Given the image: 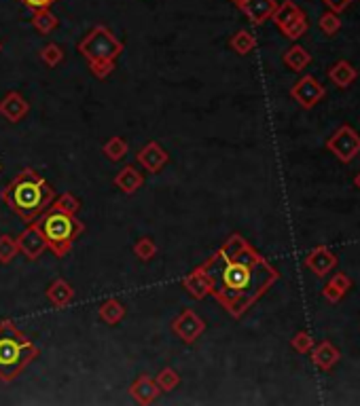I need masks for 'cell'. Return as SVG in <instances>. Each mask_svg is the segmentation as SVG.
<instances>
[{
    "mask_svg": "<svg viewBox=\"0 0 360 406\" xmlns=\"http://www.w3.org/2000/svg\"><path fill=\"white\" fill-rule=\"evenodd\" d=\"M322 296H324L328 302H339V300L344 298V292H341V290H337L335 286H331V284H324V288H322Z\"/></svg>",
    "mask_w": 360,
    "mask_h": 406,
    "instance_id": "d590c367",
    "label": "cell"
},
{
    "mask_svg": "<svg viewBox=\"0 0 360 406\" xmlns=\"http://www.w3.org/2000/svg\"><path fill=\"white\" fill-rule=\"evenodd\" d=\"M17 248H19V252H21L28 261H36V259L40 256V254L47 250L45 237L40 235V231L36 228L34 222H30V224L19 233V237H17Z\"/></svg>",
    "mask_w": 360,
    "mask_h": 406,
    "instance_id": "9c48e42d",
    "label": "cell"
},
{
    "mask_svg": "<svg viewBox=\"0 0 360 406\" xmlns=\"http://www.w3.org/2000/svg\"><path fill=\"white\" fill-rule=\"evenodd\" d=\"M79 53L87 60V66L95 79H108L115 70L117 58L125 51L123 40H119L106 25H95L79 43Z\"/></svg>",
    "mask_w": 360,
    "mask_h": 406,
    "instance_id": "277c9868",
    "label": "cell"
},
{
    "mask_svg": "<svg viewBox=\"0 0 360 406\" xmlns=\"http://www.w3.org/2000/svg\"><path fill=\"white\" fill-rule=\"evenodd\" d=\"M142 184H144V176H142V171L136 169L134 165H125L121 171H119V174L115 176V187H117L119 191L128 193V195L136 193Z\"/></svg>",
    "mask_w": 360,
    "mask_h": 406,
    "instance_id": "e0dca14e",
    "label": "cell"
},
{
    "mask_svg": "<svg viewBox=\"0 0 360 406\" xmlns=\"http://www.w3.org/2000/svg\"><path fill=\"white\" fill-rule=\"evenodd\" d=\"M40 60L49 66V68H56L64 62V49L56 43H49V45H45L40 49Z\"/></svg>",
    "mask_w": 360,
    "mask_h": 406,
    "instance_id": "f546056e",
    "label": "cell"
},
{
    "mask_svg": "<svg viewBox=\"0 0 360 406\" xmlns=\"http://www.w3.org/2000/svg\"><path fill=\"white\" fill-rule=\"evenodd\" d=\"M138 161L147 171L157 174V171H161L167 165V161H170V155H167L165 148L159 142L151 140V142L144 144L142 150L138 152Z\"/></svg>",
    "mask_w": 360,
    "mask_h": 406,
    "instance_id": "30bf717a",
    "label": "cell"
},
{
    "mask_svg": "<svg viewBox=\"0 0 360 406\" xmlns=\"http://www.w3.org/2000/svg\"><path fill=\"white\" fill-rule=\"evenodd\" d=\"M328 81L333 85H337L339 89H348L356 79H358V70L348 62V60H339L335 62L331 68H328Z\"/></svg>",
    "mask_w": 360,
    "mask_h": 406,
    "instance_id": "2e32d148",
    "label": "cell"
},
{
    "mask_svg": "<svg viewBox=\"0 0 360 406\" xmlns=\"http://www.w3.org/2000/svg\"><path fill=\"white\" fill-rule=\"evenodd\" d=\"M3 199L11 212L30 224L51 206L53 189L34 169H21L3 191Z\"/></svg>",
    "mask_w": 360,
    "mask_h": 406,
    "instance_id": "7a4b0ae2",
    "label": "cell"
},
{
    "mask_svg": "<svg viewBox=\"0 0 360 406\" xmlns=\"http://www.w3.org/2000/svg\"><path fill=\"white\" fill-rule=\"evenodd\" d=\"M326 148L341 163H350V161H354V157L360 152V134L354 130L352 125L346 123L326 140Z\"/></svg>",
    "mask_w": 360,
    "mask_h": 406,
    "instance_id": "8992f818",
    "label": "cell"
},
{
    "mask_svg": "<svg viewBox=\"0 0 360 406\" xmlns=\"http://www.w3.org/2000/svg\"><path fill=\"white\" fill-rule=\"evenodd\" d=\"M130 394H132V398L138 404H151V402L157 400V396L161 392H159V387L155 383V379H151L149 374H142V377H138L134 383H132Z\"/></svg>",
    "mask_w": 360,
    "mask_h": 406,
    "instance_id": "9a60e30c",
    "label": "cell"
},
{
    "mask_svg": "<svg viewBox=\"0 0 360 406\" xmlns=\"http://www.w3.org/2000/svg\"><path fill=\"white\" fill-rule=\"evenodd\" d=\"M326 95V89L318 79H314L311 74H305L291 87V97L297 102L301 108H314L318 102Z\"/></svg>",
    "mask_w": 360,
    "mask_h": 406,
    "instance_id": "52a82bcc",
    "label": "cell"
},
{
    "mask_svg": "<svg viewBox=\"0 0 360 406\" xmlns=\"http://www.w3.org/2000/svg\"><path fill=\"white\" fill-rule=\"evenodd\" d=\"M182 288L193 296V298H206L210 294V286H208V279L204 275V271L197 267L193 273H189L182 279Z\"/></svg>",
    "mask_w": 360,
    "mask_h": 406,
    "instance_id": "ffe728a7",
    "label": "cell"
},
{
    "mask_svg": "<svg viewBox=\"0 0 360 406\" xmlns=\"http://www.w3.org/2000/svg\"><path fill=\"white\" fill-rule=\"evenodd\" d=\"M98 315L104 324L108 326H115L119 324L123 318H125V304L121 300H117V298H106L102 304H100V309H98Z\"/></svg>",
    "mask_w": 360,
    "mask_h": 406,
    "instance_id": "44dd1931",
    "label": "cell"
},
{
    "mask_svg": "<svg viewBox=\"0 0 360 406\" xmlns=\"http://www.w3.org/2000/svg\"><path fill=\"white\" fill-rule=\"evenodd\" d=\"M276 0H246L242 11L254 25H263L267 19H272V13L276 11Z\"/></svg>",
    "mask_w": 360,
    "mask_h": 406,
    "instance_id": "5bb4252c",
    "label": "cell"
},
{
    "mask_svg": "<svg viewBox=\"0 0 360 406\" xmlns=\"http://www.w3.org/2000/svg\"><path fill=\"white\" fill-rule=\"evenodd\" d=\"M318 28L322 30L324 36H335L339 30H341V19H339V13L335 11H324L318 19Z\"/></svg>",
    "mask_w": 360,
    "mask_h": 406,
    "instance_id": "4316f807",
    "label": "cell"
},
{
    "mask_svg": "<svg viewBox=\"0 0 360 406\" xmlns=\"http://www.w3.org/2000/svg\"><path fill=\"white\" fill-rule=\"evenodd\" d=\"M40 355V349L11 322H0V381L13 383Z\"/></svg>",
    "mask_w": 360,
    "mask_h": 406,
    "instance_id": "3957f363",
    "label": "cell"
},
{
    "mask_svg": "<svg viewBox=\"0 0 360 406\" xmlns=\"http://www.w3.org/2000/svg\"><path fill=\"white\" fill-rule=\"evenodd\" d=\"M309 30V19L305 15V11H301L293 21H288L284 28L280 30L286 38H291V40H299L305 32Z\"/></svg>",
    "mask_w": 360,
    "mask_h": 406,
    "instance_id": "d4e9b609",
    "label": "cell"
},
{
    "mask_svg": "<svg viewBox=\"0 0 360 406\" xmlns=\"http://www.w3.org/2000/svg\"><path fill=\"white\" fill-rule=\"evenodd\" d=\"M200 269L208 279L210 294L233 318H242L280 279L278 269L239 233H233Z\"/></svg>",
    "mask_w": 360,
    "mask_h": 406,
    "instance_id": "6da1fadb",
    "label": "cell"
},
{
    "mask_svg": "<svg viewBox=\"0 0 360 406\" xmlns=\"http://www.w3.org/2000/svg\"><path fill=\"white\" fill-rule=\"evenodd\" d=\"M291 345L297 353H307V351H311V347H314V337H311L307 330H299V333L293 337Z\"/></svg>",
    "mask_w": 360,
    "mask_h": 406,
    "instance_id": "d6a6232c",
    "label": "cell"
},
{
    "mask_svg": "<svg viewBox=\"0 0 360 406\" xmlns=\"http://www.w3.org/2000/svg\"><path fill=\"white\" fill-rule=\"evenodd\" d=\"M229 47L235 51L237 56H248L252 53V51L256 49V36L248 30H237L231 40H229Z\"/></svg>",
    "mask_w": 360,
    "mask_h": 406,
    "instance_id": "603a6c76",
    "label": "cell"
},
{
    "mask_svg": "<svg viewBox=\"0 0 360 406\" xmlns=\"http://www.w3.org/2000/svg\"><path fill=\"white\" fill-rule=\"evenodd\" d=\"M328 284H331V286H335V288L341 290V292L346 294V292L352 288V279H350V275H346V273H335Z\"/></svg>",
    "mask_w": 360,
    "mask_h": 406,
    "instance_id": "836d02e7",
    "label": "cell"
},
{
    "mask_svg": "<svg viewBox=\"0 0 360 406\" xmlns=\"http://www.w3.org/2000/svg\"><path fill=\"white\" fill-rule=\"evenodd\" d=\"M339 360H341V351L335 347L331 341H322L316 347H311V362H314V366H318L324 372L333 370L339 364Z\"/></svg>",
    "mask_w": 360,
    "mask_h": 406,
    "instance_id": "4fadbf2b",
    "label": "cell"
},
{
    "mask_svg": "<svg viewBox=\"0 0 360 406\" xmlns=\"http://www.w3.org/2000/svg\"><path fill=\"white\" fill-rule=\"evenodd\" d=\"M134 254H136V256H138L140 261L149 263L151 259H155L157 246H155V241H153L151 237H142V239H138V243L134 246Z\"/></svg>",
    "mask_w": 360,
    "mask_h": 406,
    "instance_id": "1f68e13d",
    "label": "cell"
},
{
    "mask_svg": "<svg viewBox=\"0 0 360 406\" xmlns=\"http://www.w3.org/2000/svg\"><path fill=\"white\" fill-rule=\"evenodd\" d=\"M172 330L174 335L182 339V343L191 345L195 343L206 330V322L193 311V309H182L174 320H172Z\"/></svg>",
    "mask_w": 360,
    "mask_h": 406,
    "instance_id": "ba28073f",
    "label": "cell"
},
{
    "mask_svg": "<svg viewBox=\"0 0 360 406\" xmlns=\"http://www.w3.org/2000/svg\"><path fill=\"white\" fill-rule=\"evenodd\" d=\"M350 3H354V0H324V5H326L331 11H335V13L346 11V9L350 7Z\"/></svg>",
    "mask_w": 360,
    "mask_h": 406,
    "instance_id": "8d00e7d4",
    "label": "cell"
},
{
    "mask_svg": "<svg viewBox=\"0 0 360 406\" xmlns=\"http://www.w3.org/2000/svg\"><path fill=\"white\" fill-rule=\"evenodd\" d=\"M47 298H49L53 307L62 309L72 302V298H75V290H72V286L66 282V279H56V282L47 288Z\"/></svg>",
    "mask_w": 360,
    "mask_h": 406,
    "instance_id": "ac0fdd59",
    "label": "cell"
},
{
    "mask_svg": "<svg viewBox=\"0 0 360 406\" xmlns=\"http://www.w3.org/2000/svg\"><path fill=\"white\" fill-rule=\"evenodd\" d=\"M51 206H53V208H58V210L70 212V214H77V212L81 210V201H79L75 195H70V193H62V195L53 197Z\"/></svg>",
    "mask_w": 360,
    "mask_h": 406,
    "instance_id": "4dcf8cb0",
    "label": "cell"
},
{
    "mask_svg": "<svg viewBox=\"0 0 360 406\" xmlns=\"http://www.w3.org/2000/svg\"><path fill=\"white\" fill-rule=\"evenodd\" d=\"M155 383L159 387V392H172L180 385V374L174 368H163L157 377H155Z\"/></svg>",
    "mask_w": 360,
    "mask_h": 406,
    "instance_id": "83f0119b",
    "label": "cell"
},
{
    "mask_svg": "<svg viewBox=\"0 0 360 406\" xmlns=\"http://www.w3.org/2000/svg\"><path fill=\"white\" fill-rule=\"evenodd\" d=\"M301 11H303V9H301L297 3H293V0H284V3H280V5L276 7V11L272 13V21L278 25V30H282L284 25H286L288 21H293Z\"/></svg>",
    "mask_w": 360,
    "mask_h": 406,
    "instance_id": "7402d4cb",
    "label": "cell"
},
{
    "mask_svg": "<svg viewBox=\"0 0 360 406\" xmlns=\"http://www.w3.org/2000/svg\"><path fill=\"white\" fill-rule=\"evenodd\" d=\"M130 150V144L121 138V136H112L104 146H102V152L110 159V161H121Z\"/></svg>",
    "mask_w": 360,
    "mask_h": 406,
    "instance_id": "484cf974",
    "label": "cell"
},
{
    "mask_svg": "<svg viewBox=\"0 0 360 406\" xmlns=\"http://www.w3.org/2000/svg\"><path fill=\"white\" fill-rule=\"evenodd\" d=\"M231 3H233V5H235L237 9H242V7H244V3H246V0H231Z\"/></svg>",
    "mask_w": 360,
    "mask_h": 406,
    "instance_id": "f35d334b",
    "label": "cell"
},
{
    "mask_svg": "<svg viewBox=\"0 0 360 406\" xmlns=\"http://www.w3.org/2000/svg\"><path fill=\"white\" fill-rule=\"evenodd\" d=\"M30 112L28 99L17 91H9L3 99H0V115H3L9 123H19L21 119H26Z\"/></svg>",
    "mask_w": 360,
    "mask_h": 406,
    "instance_id": "7c38bea8",
    "label": "cell"
},
{
    "mask_svg": "<svg viewBox=\"0 0 360 406\" xmlns=\"http://www.w3.org/2000/svg\"><path fill=\"white\" fill-rule=\"evenodd\" d=\"M36 228L45 237L47 250H51L58 259H64L66 254L72 250L75 239L85 231V224L70 212L58 210L53 206L47 208L36 220Z\"/></svg>",
    "mask_w": 360,
    "mask_h": 406,
    "instance_id": "5b68a950",
    "label": "cell"
},
{
    "mask_svg": "<svg viewBox=\"0 0 360 406\" xmlns=\"http://www.w3.org/2000/svg\"><path fill=\"white\" fill-rule=\"evenodd\" d=\"M21 3L32 11H43V9H51L58 0H21Z\"/></svg>",
    "mask_w": 360,
    "mask_h": 406,
    "instance_id": "e575fe53",
    "label": "cell"
},
{
    "mask_svg": "<svg viewBox=\"0 0 360 406\" xmlns=\"http://www.w3.org/2000/svg\"><path fill=\"white\" fill-rule=\"evenodd\" d=\"M305 267L311 273H316L318 277H324L337 267V256H335V252H331L326 246H318L305 256Z\"/></svg>",
    "mask_w": 360,
    "mask_h": 406,
    "instance_id": "8fae6325",
    "label": "cell"
},
{
    "mask_svg": "<svg viewBox=\"0 0 360 406\" xmlns=\"http://www.w3.org/2000/svg\"><path fill=\"white\" fill-rule=\"evenodd\" d=\"M0 51H3V43H0Z\"/></svg>",
    "mask_w": 360,
    "mask_h": 406,
    "instance_id": "ab89813d",
    "label": "cell"
},
{
    "mask_svg": "<svg viewBox=\"0 0 360 406\" xmlns=\"http://www.w3.org/2000/svg\"><path fill=\"white\" fill-rule=\"evenodd\" d=\"M282 62L286 64V68H291L293 72H301L311 64V56L307 53V49L301 45H293L284 51Z\"/></svg>",
    "mask_w": 360,
    "mask_h": 406,
    "instance_id": "d6986e66",
    "label": "cell"
},
{
    "mask_svg": "<svg viewBox=\"0 0 360 406\" xmlns=\"http://www.w3.org/2000/svg\"><path fill=\"white\" fill-rule=\"evenodd\" d=\"M19 256V248H17V239L11 235H0V263L9 265Z\"/></svg>",
    "mask_w": 360,
    "mask_h": 406,
    "instance_id": "f1b7e54d",
    "label": "cell"
},
{
    "mask_svg": "<svg viewBox=\"0 0 360 406\" xmlns=\"http://www.w3.org/2000/svg\"><path fill=\"white\" fill-rule=\"evenodd\" d=\"M32 25H34V30L40 32V34H51L60 25V19L49 9H43V11H34Z\"/></svg>",
    "mask_w": 360,
    "mask_h": 406,
    "instance_id": "cb8c5ba5",
    "label": "cell"
},
{
    "mask_svg": "<svg viewBox=\"0 0 360 406\" xmlns=\"http://www.w3.org/2000/svg\"><path fill=\"white\" fill-rule=\"evenodd\" d=\"M354 187H356V189L360 191V171H358V174L354 176Z\"/></svg>",
    "mask_w": 360,
    "mask_h": 406,
    "instance_id": "74e56055",
    "label": "cell"
}]
</instances>
